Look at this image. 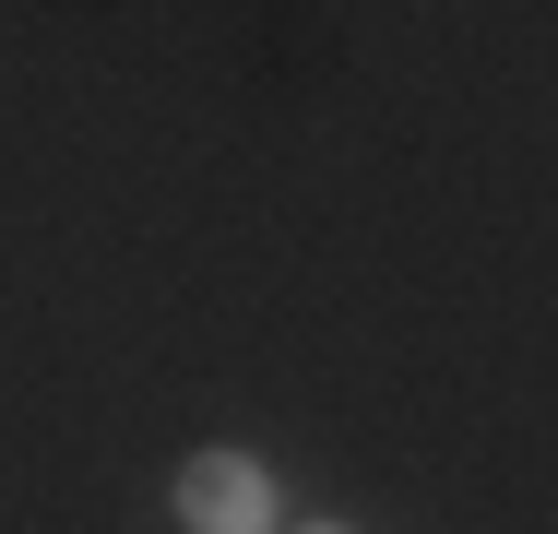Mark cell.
<instances>
[{"mask_svg": "<svg viewBox=\"0 0 558 534\" xmlns=\"http://www.w3.org/2000/svg\"><path fill=\"white\" fill-rule=\"evenodd\" d=\"M167 499H179V523H191V534H286V475H274L262 451H238V439L191 451Z\"/></svg>", "mask_w": 558, "mask_h": 534, "instance_id": "1", "label": "cell"}, {"mask_svg": "<svg viewBox=\"0 0 558 534\" xmlns=\"http://www.w3.org/2000/svg\"><path fill=\"white\" fill-rule=\"evenodd\" d=\"M286 534H356V523H286Z\"/></svg>", "mask_w": 558, "mask_h": 534, "instance_id": "2", "label": "cell"}]
</instances>
